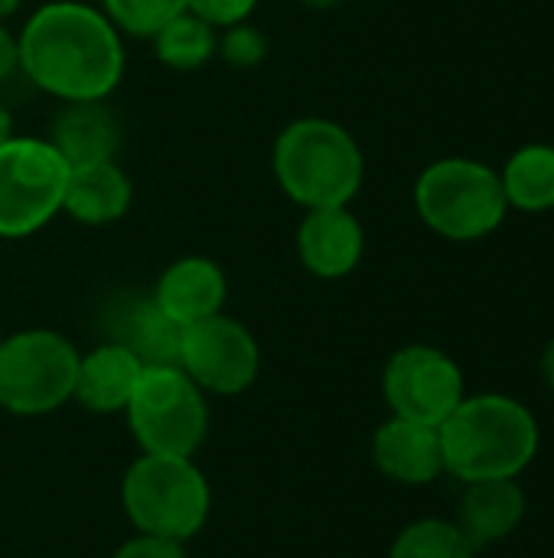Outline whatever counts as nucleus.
Wrapping results in <instances>:
<instances>
[{
  "instance_id": "24",
  "label": "nucleus",
  "mask_w": 554,
  "mask_h": 558,
  "mask_svg": "<svg viewBox=\"0 0 554 558\" xmlns=\"http://www.w3.org/2000/svg\"><path fill=\"white\" fill-rule=\"evenodd\" d=\"M255 7H258V0H186V10L216 29H229L235 23H245L255 13Z\"/></svg>"
},
{
  "instance_id": "12",
  "label": "nucleus",
  "mask_w": 554,
  "mask_h": 558,
  "mask_svg": "<svg viewBox=\"0 0 554 558\" xmlns=\"http://www.w3.org/2000/svg\"><path fill=\"white\" fill-rule=\"evenodd\" d=\"M150 298L170 320H176L180 327H193L212 314H222L229 281L219 262L206 255H183L160 271Z\"/></svg>"
},
{
  "instance_id": "11",
  "label": "nucleus",
  "mask_w": 554,
  "mask_h": 558,
  "mask_svg": "<svg viewBox=\"0 0 554 558\" xmlns=\"http://www.w3.org/2000/svg\"><path fill=\"white\" fill-rule=\"evenodd\" d=\"M366 252L362 222L349 206L307 209L297 226V258L320 281H340L353 275Z\"/></svg>"
},
{
  "instance_id": "10",
  "label": "nucleus",
  "mask_w": 554,
  "mask_h": 558,
  "mask_svg": "<svg viewBox=\"0 0 554 558\" xmlns=\"http://www.w3.org/2000/svg\"><path fill=\"white\" fill-rule=\"evenodd\" d=\"M180 369L206 396H242L261 373V347L242 320L212 314L183 330Z\"/></svg>"
},
{
  "instance_id": "8",
  "label": "nucleus",
  "mask_w": 554,
  "mask_h": 558,
  "mask_svg": "<svg viewBox=\"0 0 554 558\" xmlns=\"http://www.w3.org/2000/svg\"><path fill=\"white\" fill-rule=\"evenodd\" d=\"M69 163L46 137L0 144V239H29L62 213Z\"/></svg>"
},
{
  "instance_id": "19",
  "label": "nucleus",
  "mask_w": 554,
  "mask_h": 558,
  "mask_svg": "<svg viewBox=\"0 0 554 558\" xmlns=\"http://www.w3.org/2000/svg\"><path fill=\"white\" fill-rule=\"evenodd\" d=\"M506 203L522 213H545L554 209V147L529 144L516 150L500 173Z\"/></svg>"
},
{
  "instance_id": "2",
  "label": "nucleus",
  "mask_w": 554,
  "mask_h": 558,
  "mask_svg": "<svg viewBox=\"0 0 554 558\" xmlns=\"http://www.w3.org/2000/svg\"><path fill=\"white\" fill-rule=\"evenodd\" d=\"M444 474L460 484L519 481L539 458L542 428L529 405L503 392L467 396L441 425Z\"/></svg>"
},
{
  "instance_id": "15",
  "label": "nucleus",
  "mask_w": 554,
  "mask_h": 558,
  "mask_svg": "<svg viewBox=\"0 0 554 558\" xmlns=\"http://www.w3.org/2000/svg\"><path fill=\"white\" fill-rule=\"evenodd\" d=\"M140 373L144 363L127 347L104 340L95 350L82 353L72 402H78L91 415H124Z\"/></svg>"
},
{
  "instance_id": "18",
  "label": "nucleus",
  "mask_w": 554,
  "mask_h": 558,
  "mask_svg": "<svg viewBox=\"0 0 554 558\" xmlns=\"http://www.w3.org/2000/svg\"><path fill=\"white\" fill-rule=\"evenodd\" d=\"M114 343L127 347L144 366H180L183 330L170 320L153 298H134L114 311Z\"/></svg>"
},
{
  "instance_id": "13",
  "label": "nucleus",
  "mask_w": 554,
  "mask_h": 558,
  "mask_svg": "<svg viewBox=\"0 0 554 558\" xmlns=\"http://www.w3.org/2000/svg\"><path fill=\"white\" fill-rule=\"evenodd\" d=\"M372 464L382 477L405 487L434 484L444 474L441 435L431 425L392 415L372 435Z\"/></svg>"
},
{
  "instance_id": "26",
  "label": "nucleus",
  "mask_w": 554,
  "mask_h": 558,
  "mask_svg": "<svg viewBox=\"0 0 554 558\" xmlns=\"http://www.w3.org/2000/svg\"><path fill=\"white\" fill-rule=\"evenodd\" d=\"M20 69V49H16V36L0 23V85Z\"/></svg>"
},
{
  "instance_id": "31",
  "label": "nucleus",
  "mask_w": 554,
  "mask_h": 558,
  "mask_svg": "<svg viewBox=\"0 0 554 558\" xmlns=\"http://www.w3.org/2000/svg\"><path fill=\"white\" fill-rule=\"evenodd\" d=\"M0 340H3V333H0Z\"/></svg>"
},
{
  "instance_id": "6",
  "label": "nucleus",
  "mask_w": 554,
  "mask_h": 558,
  "mask_svg": "<svg viewBox=\"0 0 554 558\" xmlns=\"http://www.w3.org/2000/svg\"><path fill=\"white\" fill-rule=\"evenodd\" d=\"M78 347L49 327L16 330L0 340V409L20 418H39L75 392Z\"/></svg>"
},
{
  "instance_id": "21",
  "label": "nucleus",
  "mask_w": 554,
  "mask_h": 558,
  "mask_svg": "<svg viewBox=\"0 0 554 558\" xmlns=\"http://www.w3.org/2000/svg\"><path fill=\"white\" fill-rule=\"evenodd\" d=\"M385 558H477V549L464 539L454 520H415L389 546Z\"/></svg>"
},
{
  "instance_id": "20",
  "label": "nucleus",
  "mask_w": 554,
  "mask_h": 558,
  "mask_svg": "<svg viewBox=\"0 0 554 558\" xmlns=\"http://www.w3.org/2000/svg\"><path fill=\"white\" fill-rule=\"evenodd\" d=\"M153 56L176 72H196L219 52V29L199 20L196 13L183 10L170 23H163L153 36Z\"/></svg>"
},
{
  "instance_id": "4",
  "label": "nucleus",
  "mask_w": 554,
  "mask_h": 558,
  "mask_svg": "<svg viewBox=\"0 0 554 558\" xmlns=\"http://www.w3.org/2000/svg\"><path fill=\"white\" fill-rule=\"evenodd\" d=\"M121 507L137 533L189 543L212 513V487L193 458L140 454L121 477Z\"/></svg>"
},
{
  "instance_id": "28",
  "label": "nucleus",
  "mask_w": 554,
  "mask_h": 558,
  "mask_svg": "<svg viewBox=\"0 0 554 558\" xmlns=\"http://www.w3.org/2000/svg\"><path fill=\"white\" fill-rule=\"evenodd\" d=\"M13 137V114L7 108V101H0V144H7Z\"/></svg>"
},
{
  "instance_id": "7",
  "label": "nucleus",
  "mask_w": 554,
  "mask_h": 558,
  "mask_svg": "<svg viewBox=\"0 0 554 558\" xmlns=\"http://www.w3.org/2000/svg\"><path fill=\"white\" fill-rule=\"evenodd\" d=\"M124 415L140 454L193 458L209 435L206 392L180 366H144Z\"/></svg>"
},
{
  "instance_id": "23",
  "label": "nucleus",
  "mask_w": 554,
  "mask_h": 558,
  "mask_svg": "<svg viewBox=\"0 0 554 558\" xmlns=\"http://www.w3.org/2000/svg\"><path fill=\"white\" fill-rule=\"evenodd\" d=\"M216 56L222 62H229L232 69H255L268 56V36L258 26H251L248 20L235 23V26L219 33V52Z\"/></svg>"
},
{
  "instance_id": "27",
  "label": "nucleus",
  "mask_w": 554,
  "mask_h": 558,
  "mask_svg": "<svg viewBox=\"0 0 554 558\" xmlns=\"http://www.w3.org/2000/svg\"><path fill=\"white\" fill-rule=\"evenodd\" d=\"M542 379H545V386L554 392V337L549 340L545 353H542Z\"/></svg>"
},
{
  "instance_id": "16",
  "label": "nucleus",
  "mask_w": 554,
  "mask_h": 558,
  "mask_svg": "<svg viewBox=\"0 0 554 558\" xmlns=\"http://www.w3.org/2000/svg\"><path fill=\"white\" fill-rule=\"evenodd\" d=\"M69 167L114 160L121 147V121L104 101H65L46 137Z\"/></svg>"
},
{
  "instance_id": "5",
  "label": "nucleus",
  "mask_w": 554,
  "mask_h": 558,
  "mask_svg": "<svg viewBox=\"0 0 554 558\" xmlns=\"http://www.w3.org/2000/svg\"><path fill=\"white\" fill-rule=\"evenodd\" d=\"M415 209L431 232L451 242H477L503 226L509 203L496 170L470 157H444L421 170Z\"/></svg>"
},
{
  "instance_id": "14",
  "label": "nucleus",
  "mask_w": 554,
  "mask_h": 558,
  "mask_svg": "<svg viewBox=\"0 0 554 558\" xmlns=\"http://www.w3.org/2000/svg\"><path fill=\"white\" fill-rule=\"evenodd\" d=\"M529 500L519 481H480L464 484V494L457 500L454 526L464 533V539L480 553L490 546H500L509 539L519 523L526 520Z\"/></svg>"
},
{
  "instance_id": "30",
  "label": "nucleus",
  "mask_w": 554,
  "mask_h": 558,
  "mask_svg": "<svg viewBox=\"0 0 554 558\" xmlns=\"http://www.w3.org/2000/svg\"><path fill=\"white\" fill-rule=\"evenodd\" d=\"M20 7H23V0H0V23H7Z\"/></svg>"
},
{
  "instance_id": "9",
  "label": "nucleus",
  "mask_w": 554,
  "mask_h": 558,
  "mask_svg": "<svg viewBox=\"0 0 554 558\" xmlns=\"http://www.w3.org/2000/svg\"><path fill=\"white\" fill-rule=\"evenodd\" d=\"M382 396L392 415L438 428L467 399V383L451 353L411 343L389 356L382 369Z\"/></svg>"
},
{
  "instance_id": "25",
  "label": "nucleus",
  "mask_w": 554,
  "mask_h": 558,
  "mask_svg": "<svg viewBox=\"0 0 554 558\" xmlns=\"http://www.w3.org/2000/svg\"><path fill=\"white\" fill-rule=\"evenodd\" d=\"M111 558H189L186 556V543L167 539V536H150V533H137L127 543L118 546V553Z\"/></svg>"
},
{
  "instance_id": "1",
  "label": "nucleus",
  "mask_w": 554,
  "mask_h": 558,
  "mask_svg": "<svg viewBox=\"0 0 554 558\" xmlns=\"http://www.w3.org/2000/svg\"><path fill=\"white\" fill-rule=\"evenodd\" d=\"M20 72L46 95L104 101L124 78V43L101 7L49 0L29 13L16 36Z\"/></svg>"
},
{
  "instance_id": "22",
  "label": "nucleus",
  "mask_w": 554,
  "mask_h": 558,
  "mask_svg": "<svg viewBox=\"0 0 554 558\" xmlns=\"http://www.w3.org/2000/svg\"><path fill=\"white\" fill-rule=\"evenodd\" d=\"M98 7L118 33L150 39L163 23L186 10V0H98Z\"/></svg>"
},
{
  "instance_id": "3",
  "label": "nucleus",
  "mask_w": 554,
  "mask_h": 558,
  "mask_svg": "<svg viewBox=\"0 0 554 558\" xmlns=\"http://www.w3.org/2000/svg\"><path fill=\"white\" fill-rule=\"evenodd\" d=\"M271 170L300 209L349 206L362 190L366 157L356 137L330 118H297L274 137Z\"/></svg>"
},
{
  "instance_id": "29",
  "label": "nucleus",
  "mask_w": 554,
  "mask_h": 558,
  "mask_svg": "<svg viewBox=\"0 0 554 558\" xmlns=\"http://www.w3.org/2000/svg\"><path fill=\"white\" fill-rule=\"evenodd\" d=\"M346 0H300V7L307 10H333V7H343Z\"/></svg>"
},
{
  "instance_id": "17",
  "label": "nucleus",
  "mask_w": 554,
  "mask_h": 558,
  "mask_svg": "<svg viewBox=\"0 0 554 558\" xmlns=\"http://www.w3.org/2000/svg\"><path fill=\"white\" fill-rule=\"evenodd\" d=\"M134 203V183L118 160L69 167L62 213L82 226H111L127 216Z\"/></svg>"
}]
</instances>
